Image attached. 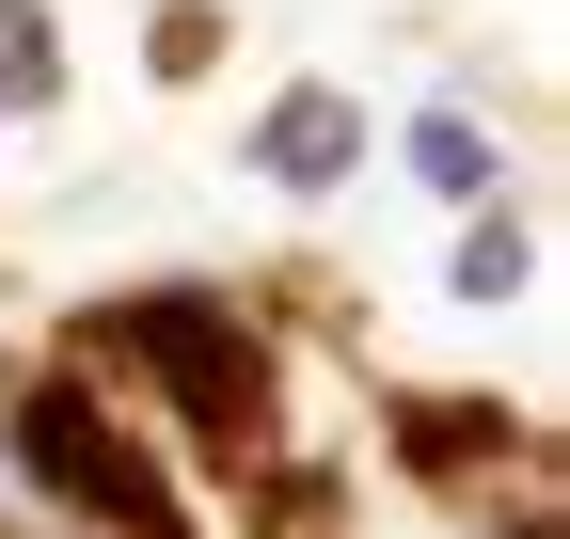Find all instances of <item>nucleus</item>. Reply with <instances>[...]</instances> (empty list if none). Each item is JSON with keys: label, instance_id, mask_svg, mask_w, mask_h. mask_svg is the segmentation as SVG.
Returning <instances> with one entry per match:
<instances>
[{"label": "nucleus", "instance_id": "f257e3e1", "mask_svg": "<svg viewBox=\"0 0 570 539\" xmlns=\"http://www.w3.org/2000/svg\"><path fill=\"white\" fill-rule=\"evenodd\" d=\"M17 477H32L48 508H80V523L175 539L159 477H142V444H127V429H96V396H80V381H32V396H17Z\"/></svg>", "mask_w": 570, "mask_h": 539}, {"label": "nucleus", "instance_id": "f03ea898", "mask_svg": "<svg viewBox=\"0 0 570 539\" xmlns=\"http://www.w3.org/2000/svg\"><path fill=\"white\" fill-rule=\"evenodd\" d=\"M80 350H127V365H159V381L190 396V429H206V444H238V429H254V396H269L254 333H238L223 302H127V317H80Z\"/></svg>", "mask_w": 570, "mask_h": 539}, {"label": "nucleus", "instance_id": "7ed1b4c3", "mask_svg": "<svg viewBox=\"0 0 570 539\" xmlns=\"http://www.w3.org/2000/svg\"><path fill=\"white\" fill-rule=\"evenodd\" d=\"M238 175H254V190H348V175H365V96L285 80V96L238 127Z\"/></svg>", "mask_w": 570, "mask_h": 539}, {"label": "nucleus", "instance_id": "20e7f679", "mask_svg": "<svg viewBox=\"0 0 570 539\" xmlns=\"http://www.w3.org/2000/svg\"><path fill=\"white\" fill-rule=\"evenodd\" d=\"M412 175L444 190V207H491V190H508V144H491L460 96H428V111H412Z\"/></svg>", "mask_w": 570, "mask_h": 539}, {"label": "nucleus", "instance_id": "39448f33", "mask_svg": "<svg viewBox=\"0 0 570 539\" xmlns=\"http://www.w3.org/2000/svg\"><path fill=\"white\" fill-rule=\"evenodd\" d=\"M523 270H539V238H523L508 207H460V254H444L460 302H523Z\"/></svg>", "mask_w": 570, "mask_h": 539}, {"label": "nucleus", "instance_id": "423d86ee", "mask_svg": "<svg viewBox=\"0 0 570 539\" xmlns=\"http://www.w3.org/2000/svg\"><path fill=\"white\" fill-rule=\"evenodd\" d=\"M0 111H63V32L32 0H0Z\"/></svg>", "mask_w": 570, "mask_h": 539}]
</instances>
